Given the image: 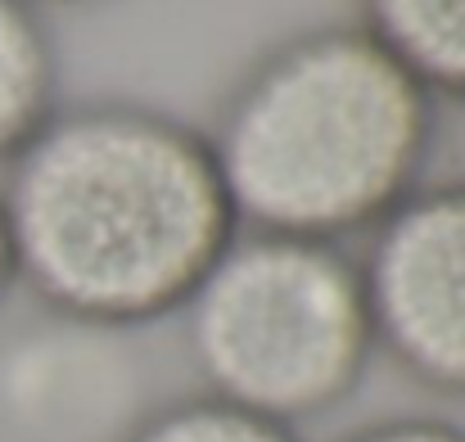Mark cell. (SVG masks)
<instances>
[{
    "label": "cell",
    "mask_w": 465,
    "mask_h": 442,
    "mask_svg": "<svg viewBox=\"0 0 465 442\" xmlns=\"http://www.w3.org/2000/svg\"><path fill=\"white\" fill-rule=\"evenodd\" d=\"M18 280H14V258H9V235H5V217H0V307H5V298L14 290Z\"/></svg>",
    "instance_id": "obj_9"
},
{
    "label": "cell",
    "mask_w": 465,
    "mask_h": 442,
    "mask_svg": "<svg viewBox=\"0 0 465 442\" xmlns=\"http://www.w3.org/2000/svg\"><path fill=\"white\" fill-rule=\"evenodd\" d=\"M64 109L59 41L36 0H0V167Z\"/></svg>",
    "instance_id": "obj_5"
},
{
    "label": "cell",
    "mask_w": 465,
    "mask_h": 442,
    "mask_svg": "<svg viewBox=\"0 0 465 442\" xmlns=\"http://www.w3.org/2000/svg\"><path fill=\"white\" fill-rule=\"evenodd\" d=\"M357 262L375 352L425 393L465 402V185L411 190Z\"/></svg>",
    "instance_id": "obj_4"
},
{
    "label": "cell",
    "mask_w": 465,
    "mask_h": 442,
    "mask_svg": "<svg viewBox=\"0 0 465 442\" xmlns=\"http://www.w3.org/2000/svg\"><path fill=\"white\" fill-rule=\"evenodd\" d=\"M36 5H41V9H45V5H59V9H73V5H100V0H36Z\"/></svg>",
    "instance_id": "obj_11"
},
{
    "label": "cell",
    "mask_w": 465,
    "mask_h": 442,
    "mask_svg": "<svg viewBox=\"0 0 465 442\" xmlns=\"http://www.w3.org/2000/svg\"><path fill=\"white\" fill-rule=\"evenodd\" d=\"M339 442H465V425L443 416H389L352 429Z\"/></svg>",
    "instance_id": "obj_8"
},
{
    "label": "cell",
    "mask_w": 465,
    "mask_h": 442,
    "mask_svg": "<svg viewBox=\"0 0 465 442\" xmlns=\"http://www.w3.org/2000/svg\"><path fill=\"white\" fill-rule=\"evenodd\" d=\"M452 162H457V181L465 185V100L457 104V123H452Z\"/></svg>",
    "instance_id": "obj_10"
},
{
    "label": "cell",
    "mask_w": 465,
    "mask_h": 442,
    "mask_svg": "<svg viewBox=\"0 0 465 442\" xmlns=\"http://www.w3.org/2000/svg\"><path fill=\"white\" fill-rule=\"evenodd\" d=\"M361 27L434 95L465 100V0H357Z\"/></svg>",
    "instance_id": "obj_6"
},
{
    "label": "cell",
    "mask_w": 465,
    "mask_h": 442,
    "mask_svg": "<svg viewBox=\"0 0 465 442\" xmlns=\"http://www.w3.org/2000/svg\"><path fill=\"white\" fill-rule=\"evenodd\" d=\"M203 393L303 425L339 411L375 361L361 262L343 244L240 231L181 307Z\"/></svg>",
    "instance_id": "obj_3"
},
{
    "label": "cell",
    "mask_w": 465,
    "mask_h": 442,
    "mask_svg": "<svg viewBox=\"0 0 465 442\" xmlns=\"http://www.w3.org/2000/svg\"><path fill=\"white\" fill-rule=\"evenodd\" d=\"M208 141L240 231L343 244L420 190L439 95L361 23H325L240 73Z\"/></svg>",
    "instance_id": "obj_2"
},
{
    "label": "cell",
    "mask_w": 465,
    "mask_h": 442,
    "mask_svg": "<svg viewBox=\"0 0 465 442\" xmlns=\"http://www.w3.org/2000/svg\"><path fill=\"white\" fill-rule=\"evenodd\" d=\"M118 442H303V434L199 388L150 407Z\"/></svg>",
    "instance_id": "obj_7"
},
{
    "label": "cell",
    "mask_w": 465,
    "mask_h": 442,
    "mask_svg": "<svg viewBox=\"0 0 465 442\" xmlns=\"http://www.w3.org/2000/svg\"><path fill=\"white\" fill-rule=\"evenodd\" d=\"M0 217L14 280L86 329L181 316L240 235L208 132L118 95L64 104L27 141Z\"/></svg>",
    "instance_id": "obj_1"
}]
</instances>
